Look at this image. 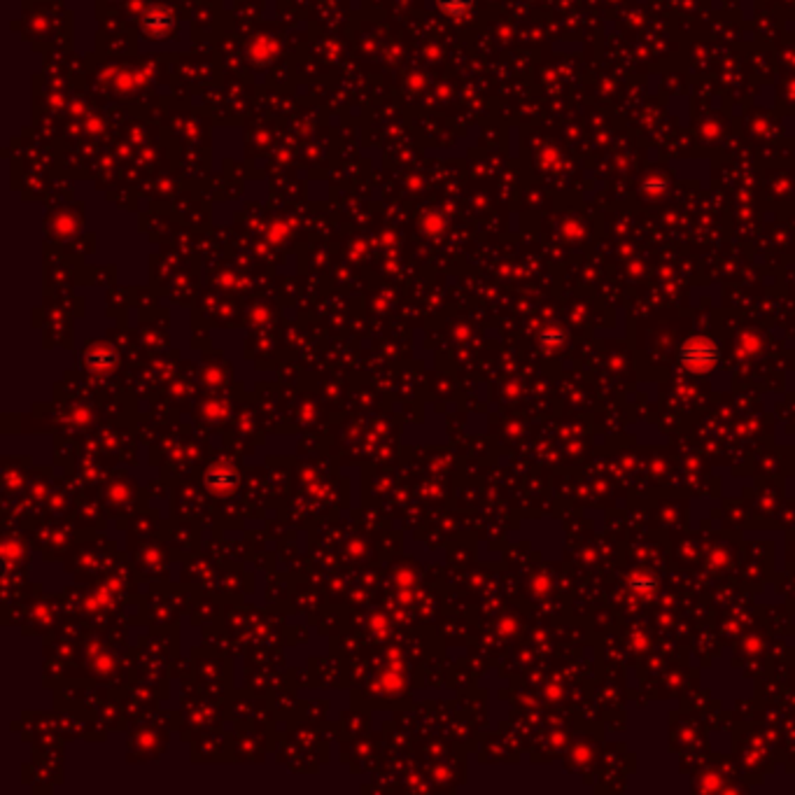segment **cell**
I'll return each mask as SVG.
<instances>
[{
    "label": "cell",
    "instance_id": "obj_4",
    "mask_svg": "<svg viewBox=\"0 0 795 795\" xmlns=\"http://www.w3.org/2000/svg\"><path fill=\"white\" fill-rule=\"evenodd\" d=\"M436 7L446 14V17L462 19L464 14L471 12L473 0H436Z\"/></svg>",
    "mask_w": 795,
    "mask_h": 795
},
{
    "label": "cell",
    "instance_id": "obj_5",
    "mask_svg": "<svg viewBox=\"0 0 795 795\" xmlns=\"http://www.w3.org/2000/svg\"><path fill=\"white\" fill-rule=\"evenodd\" d=\"M543 345H551V348H556L562 341H565V334L560 332V329H548V332L543 334Z\"/></svg>",
    "mask_w": 795,
    "mask_h": 795
},
{
    "label": "cell",
    "instance_id": "obj_3",
    "mask_svg": "<svg viewBox=\"0 0 795 795\" xmlns=\"http://www.w3.org/2000/svg\"><path fill=\"white\" fill-rule=\"evenodd\" d=\"M628 585L637 595H653L658 590V576L653 572H634L628 578Z\"/></svg>",
    "mask_w": 795,
    "mask_h": 795
},
{
    "label": "cell",
    "instance_id": "obj_2",
    "mask_svg": "<svg viewBox=\"0 0 795 795\" xmlns=\"http://www.w3.org/2000/svg\"><path fill=\"white\" fill-rule=\"evenodd\" d=\"M142 26H145V33L147 35H164L166 30H171L173 17L164 10V7H152L150 12H145Z\"/></svg>",
    "mask_w": 795,
    "mask_h": 795
},
{
    "label": "cell",
    "instance_id": "obj_1",
    "mask_svg": "<svg viewBox=\"0 0 795 795\" xmlns=\"http://www.w3.org/2000/svg\"><path fill=\"white\" fill-rule=\"evenodd\" d=\"M679 361L690 373H709L721 361V348L709 336H690L681 343Z\"/></svg>",
    "mask_w": 795,
    "mask_h": 795
}]
</instances>
